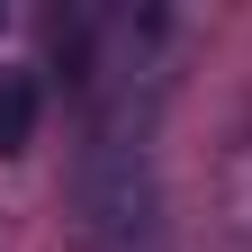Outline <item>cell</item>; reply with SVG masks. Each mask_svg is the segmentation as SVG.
I'll list each match as a JSON object with an SVG mask.
<instances>
[{
	"instance_id": "6da1fadb",
	"label": "cell",
	"mask_w": 252,
	"mask_h": 252,
	"mask_svg": "<svg viewBox=\"0 0 252 252\" xmlns=\"http://www.w3.org/2000/svg\"><path fill=\"white\" fill-rule=\"evenodd\" d=\"M81 216L108 252L153 243V153H144V126H126L117 108L99 117V135L81 153Z\"/></svg>"
},
{
	"instance_id": "7a4b0ae2",
	"label": "cell",
	"mask_w": 252,
	"mask_h": 252,
	"mask_svg": "<svg viewBox=\"0 0 252 252\" xmlns=\"http://www.w3.org/2000/svg\"><path fill=\"white\" fill-rule=\"evenodd\" d=\"M36 108H45V90H36V72H0V162L36 144Z\"/></svg>"
}]
</instances>
